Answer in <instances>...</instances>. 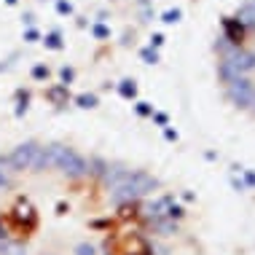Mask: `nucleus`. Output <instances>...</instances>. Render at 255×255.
Instances as JSON below:
<instances>
[{
	"instance_id": "1",
	"label": "nucleus",
	"mask_w": 255,
	"mask_h": 255,
	"mask_svg": "<svg viewBox=\"0 0 255 255\" xmlns=\"http://www.w3.org/2000/svg\"><path fill=\"white\" fill-rule=\"evenodd\" d=\"M188 212L156 177L70 145L0 153V255H185Z\"/></svg>"
},
{
	"instance_id": "2",
	"label": "nucleus",
	"mask_w": 255,
	"mask_h": 255,
	"mask_svg": "<svg viewBox=\"0 0 255 255\" xmlns=\"http://www.w3.org/2000/svg\"><path fill=\"white\" fill-rule=\"evenodd\" d=\"M220 75L229 97L255 116V0L226 24L220 38Z\"/></svg>"
}]
</instances>
